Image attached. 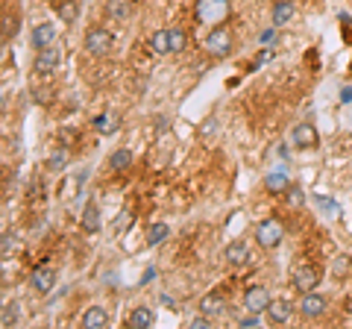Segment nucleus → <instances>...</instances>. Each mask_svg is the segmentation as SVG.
Listing matches in <instances>:
<instances>
[{
	"label": "nucleus",
	"mask_w": 352,
	"mask_h": 329,
	"mask_svg": "<svg viewBox=\"0 0 352 329\" xmlns=\"http://www.w3.org/2000/svg\"><path fill=\"white\" fill-rule=\"evenodd\" d=\"M203 50L208 53L212 59H226V56H232V50H235V36H232V30H229L226 24H217L206 32V39H203Z\"/></svg>",
	"instance_id": "1"
},
{
	"label": "nucleus",
	"mask_w": 352,
	"mask_h": 329,
	"mask_svg": "<svg viewBox=\"0 0 352 329\" xmlns=\"http://www.w3.org/2000/svg\"><path fill=\"white\" fill-rule=\"evenodd\" d=\"M232 12V6H229V0H197L194 6V18L197 24H206V27H217L223 24Z\"/></svg>",
	"instance_id": "2"
},
{
	"label": "nucleus",
	"mask_w": 352,
	"mask_h": 329,
	"mask_svg": "<svg viewBox=\"0 0 352 329\" xmlns=\"http://www.w3.org/2000/svg\"><path fill=\"white\" fill-rule=\"evenodd\" d=\"M282 238H285V226H282L279 217H267V221H261V224L256 226V241H258L261 250L279 247Z\"/></svg>",
	"instance_id": "3"
},
{
	"label": "nucleus",
	"mask_w": 352,
	"mask_h": 329,
	"mask_svg": "<svg viewBox=\"0 0 352 329\" xmlns=\"http://www.w3.org/2000/svg\"><path fill=\"white\" fill-rule=\"evenodd\" d=\"M62 65V47L53 41V45L36 50V59H32V68H36V74H53Z\"/></svg>",
	"instance_id": "4"
},
{
	"label": "nucleus",
	"mask_w": 352,
	"mask_h": 329,
	"mask_svg": "<svg viewBox=\"0 0 352 329\" xmlns=\"http://www.w3.org/2000/svg\"><path fill=\"white\" fill-rule=\"evenodd\" d=\"M85 50L91 53V56H106V53L112 50V32L106 27H91L85 32Z\"/></svg>",
	"instance_id": "5"
},
{
	"label": "nucleus",
	"mask_w": 352,
	"mask_h": 329,
	"mask_svg": "<svg viewBox=\"0 0 352 329\" xmlns=\"http://www.w3.org/2000/svg\"><path fill=\"white\" fill-rule=\"evenodd\" d=\"M270 291L264 288V285H250V288L244 291V306L250 315H264L270 309Z\"/></svg>",
	"instance_id": "6"
},
{
	"label": "nucleus",
	"mask_w": 352,
	"mask_h": 329,
	"mask_svg": "<svg viewBox=\"0 0 352 329\" xmlns=\"http://www.w3.org/2000/svg\"><path fill=\"white\" fill-rule=\"evenodd\" d=\"M317 282H320V270H317L314 265H302V268H296V270H294V277H291L294 291H300V294L314 291V288H317Z\"/></svg>",
	"instance_id": "7"
},
{
	"label": "nucleus",
	"mask_w": 352,
	"mask_h": 329,
	"mask_svg": "<svg viewBox=\"0 0 352 329\" xmlns=\"http://www.w3.org/2000/svg\"><path fill=\"white\" fill-rule=\"evenodd\" d=\"M223 259H226L229 268H244V265H250L252 250H250L247 241H229L226 250H223Z\"/></svg>",
	"instance_id": "8"
},
{
	"label": "nucleus",
	"mask_w": 352,
	"mask_h": 329,
	"mask_svg": "<svg viewBox=\"0 0 352 329\" xmlns=\"http://www.w3.org/2000/svg\"><path fill=\"white\" fill-rule=\"evenodd\" d=\"M323 312H326V297H323V294H317V291L302 294L300 315L305 317V321H317V317H323Z\"/></svg>",
	"instance_id": "9"
},
{
	"label": "nucleus",
	"mask_w": 352,
	"mask_h": 329,
	"mask_svg": "<svg viewBox=\"0 0 352 329\" xmlns=\"http://www.w3.org/2000/svg\"><path fill=\"white\" fill-rule=\"evenodd\" d=\"M317 127L314 124H296L294 127V133H291V145L296 150H308V147H314L317 145Z\"/></svg>",
	"instance_id": "10"
},
{
	"label": "nucleus",
	"mask_w": 352,
	"mask_h": 329,
	"mask_svg": "<svg viewBox=\"0 0 352 329\" xmlns=\"http://www.w3.org/2000/svg\"><path fill=\"white\" fill-rule=\"evenodd\" d=\"M56 270L53 268H36L32 270V277H30V285H32V291H38V294H50L53 291V285H56Z\"/></svg>",
	"instance_id": "11"
},
{
	"label": "nucleus",
	"mask_w": 352,
	"mask_h": 329,
	"mask_svg": "<svg viewBox=\"0 0 352 329\" xmlns=\"http://www.w3.org/2000/svg\"><path fill=\"white\" fill-rule=\"evenodd\" d=\"M296 18V3L294 0H276L273 3V27H285Z\"/></svg>",
	"instance_id": "12"
},
{
	"label": "nucleus",
	"mask_w": 352,
	"mask_h": 329,
	"mask_svg": "<svg viewBox=\"0 0 352 329\" xmlns=\"http://www.w3.org/2000/svg\"><path fill=\"white\" fill-rule=\"evenodd\" d=\"M56 41V27L50 24V21H44V24H36V30H32V47L41 50Z\"/></svg>",
	"instance_id": "13"
},
{
	"label": "nucleus",
	"mask_w": 352,
	"mask_h": 329,
	"mask_svg": "<svg viewBox=\"0 0 352 329\" xmlns=\"http://www.w3.org/2000/svg\"><path fill=\"white\" fill-rule=\"evenodd\" d=\"M132 329H150L156 323V312L150 309V306H138V309L129 312V321H126Z\"/></svg>",
	"instance_id": "14"
},
{
	"label": "nucleus",
	"mask_w": 352,
	"mask_h": 329,
	"mask_svg": "<svg viewBox=\"0 0 352 329\" xmlns=\"http://www.w3.org/2000/svg\"><path fill=\"white\" fill-rule=\"evenodd\" d=\"M291 315H294V303L291 300H273L270 309H267L270 323H288Z\"/></svg>",
	"instance_id": "15"
},
{
	"label": "nucleus",
	"mask_w": 352,
	"mask_h": 329,
	"mask_svg": "<svg viewBox=\"0 0 352 329\" xmlns=\"http://www.w3.org/2000/svg\"><path fill=\"white\" fill-rule=\"evenodd\" d=\"M53 12H56L59 21H65V24H74V21L80 18V3H76V0H53Z\"/></svg>",
	"instance_id": "16"
},
{
	"label": "nucleus",
	"mask_w": 352,
	"mask_h": 329,
	"mask_svg": "<svg viewBox=\"0 0 352 329\" xmlns=\"http://www.w3.org/2000/svg\"><path fill=\"white\" fill-rule=\"evenodd\" d=\"M118 127H120V115H118V112H103V115L94 118V129H97L100 136L118 133Z\"/></svg>",
	"instance_id": "17"
},
{
	"label": "nucleus",
	"mask_w": 352,
	"mask_h": 329,
	"mask_svg": "<svg viewBox=\"0 0 352 329\" xmlns=\"http://www.w3.org/2000/svg\"><path fill=\"white\" fill-rule=\"evenodd\" d=\"M109 323V312L103 309V306H91L85 315H82V326L85 329H103Z\"/></svg>",
	"instance_id": "18"
},
{
	"label": "nucleus",
	"mask_w": 352,
	"mask_h": 329,
	"mask_svg": "<svg viewBox=\"0 0 352 329\" xmlns=\"http://www.w3.org/2000/svg\"><path fill=\"white\" fill-rule=\"evenodd\" d=\"M223 309H226L223 294H206V297L200 300V312H203V315H208V317L223 315Z\"/></svg>",
	"instance_id": "19"
},
{
	"label": "nucleus",
	"mask_w": 352,
	"mask_h": 329,
	"mask_svg": "<svg viewBox=\"0 0 352 329\" xmlns=\"http://www.w3.org/2000/svg\"><path fill=\"white\" fill-rule=\"evenodd\" d=\"M150 50L156 53V56H168L170 53V32L168 30H156L150 36Z\"/></svg>",
	"instance_id": "20"
},
{
	"label": "nucleus",
	"mask_w": 352,
	"mask_h": 329,
	"mask_svg": "<svg viewBox=\"0 0 352 329\" xmlns=\"http://www.w3.org/2000/svg\"><path fill=\"white\" fill-rule=\"evenodd\" d=\"M82 229L85 233H100V209L94 203H88L82 209Z\"/></svg>",
	"instance_id": "21"
},
{
	"label": "nucleus",
	"mask_w": 352,
	"mask_h": 329,
	"mask_svg": "<svg viewBox=\"0 0 352 329\" xmlns=\"http://www.w3.org/2000/svg\"><path fill=\"white\" fill-rule=\"evenodd\" d=\"M129 12H132L129 0H109V3H106V15L112 18V21H126Z\"/></svg>",
	"instance_id": "22"
},
{
	"label": "nucleus",
	"mask_w": 352,
	"mask_h": 329,
	"mask_svg": "<svg viewBox=\"0 0 352 329\" xmlns=\"http://www.w3.org/2000/svg\"><path fill=\"white\" fill-rule=\"evenodd\" d=\"M129 164H132V153L126 147H120V150H115L112 156H109V168H112L115 173L129 171Z\"/></svg>",
	"instance_id": "23"
},
{
	"label": "nucleus",
	"mask_w": 352,
	"mask_h": 329,
	"mask_svg": "<svg viewBox=\"0 0 352 329\" xmlns=\"http://www.w3.org/2000/svg\"><path fill=\"white\" fill-rule=\"evenodd\" d=\"M288 177H285V171H273L267 173V180H264V189H267L270 194H282V191H288Z\"/></svg>",
	"instance_id": "24"
},
{
	"label": "nucleus",
	"mask_w": 352,
	"mask_h": 329,
	"mask_svg": "<svg viewBox=\"0 0 352 329\" xmlns=\"http://www.w3.org/2000/svg\"><path fill=\"white\" fill-rule=\"evenodd\" d=\"M168 32H170V53H182L185 47H188V32H185L182 27H173Z\"/></svg>",
	"instance_id": "25"
},
{
	"label": "nucleus",
	"mask_w": 352,
	"mask_h": 329,
	"mask_svg": "<svg viewBox=\"0 0 352 329\" xmlns=\"http://www.w3.org/2000/svg\"><path fill=\"white\" fill-rule=\"evenodd\" d=\"M352 273V259L349 256H338L335 262H332V277L335 279H346Z\"/></svg>",
	"instance_id": "26"
},
{
	"label": "nucleus",
	"mask_w": 352,
	"mask_h": 329,
	"mask_svg": "<svg viewBox=\"0 0 352 329\" xmlns=\"http://www.w3.org/2000/svg\"><path fill=\"white\" fill-rule=\"evenodd\" d=\"M53 97H56V92H53L50 85H32V100H36L38 106H50Z\"/></svg>",
	"instance_id": "27"
},
{
	"label": "nucleus",
	"mask_w": 352,
	"mask_h": 329,
	"mask_svg": "<svg viewBox=\"0 0 352 329\" xmlns=\"http://www.w3.org/2000/svg\"><path fill=\"white\" fill-rule=\"evenodd\" d=\"M170 235V226L168 224H156V226H150V233H147V244L150 247H156V244H162L164 238Z\"/></svg>",
	"instance_id": "28"
},
{
	"label": "nucleus",
	"mask_w": 352,
	"mask_h": 329,
	"mask_svg": "<svg viewBox=\"0 0 352 329\" xmlns=\"http://www.w3.org/2000/svg\"><path fill=\"white\" fill-rule=\"evenodd\" d=\"M18 27H21V21H18V15L12 12H3V41H9V39H15V32H18Z\"/></svg>",
	"instance_id": "29"
},
{
	"label": "nucleus",
	"mask_w": 352,
	"mask_h": 329,
	"mask_svg": "<svg viewBox=\"0 0 352 329\" xmlns=\"http://www.w3.org/2000/svg\"><path fill=\"white\" fill-rule=\"evenodd\" d=\"M132 224H135V215H132L129 209H124V212H120V215L115 217V224H112V229H115V233H126V229H129Z\"/></svg>",
	"instance_id": "30"
},
{
	"label": "nucleus",
	"mask_w": 352,
	"mask_h": 329,
	"mask_svg": "<svg viewBox=\"0 0 352 329\" xmlns=\"http://www.w3.org/2000/svg\"><path fill=\"white\" fill-rule=\"evenodd\" d=\"M65 164H68V150L50 153V159H47V171H65Z\"/></svg>",
	"instance_id": "31"
},
{
	"label": "nucleus",
	"mask_w": 352,
	"mask_h": 329,
	"mask_svg": "<svg viewBox=\"0 0 352 329\" xmlns=\"http://www.w3.org/2000/svg\"><path fill=\"white\" fill-rule=\"evenodd\" d=\"M15 321H18V306L15 303H6L3 306V315H0V323L9 329V326H15Z\"/></svg>",
	"instance_id": "32"
},
{
	"label": "nucleus",
	"mask_w": 352,
	"mask_h": 329,
	"mask_svg": "<svg viewBox=\"0 0 352 329\" xmlns=\"http://www.w3.org/2000/svg\"><path fill=\"white\" fill-rule=\"evenodd\" d=\"M338 24H340V36H344V45H352V18L344 12V15H338Z\"/></svg>",
	"instance_id": "33"
},
{
	"label": "nucleus",
	"mask_w": 352,
	"mask_h": 329,
	"mask_svg": "<svg viewBox=\"0 0 352 329\" xmlns=\"http://www.w3.org/2000/svg\"><path fill=\"white\" fill-rule=\"evenodd\" d=\"M285 197H288V203H291V206H296V209H300V206L305 203V194H302L300 185H288V191H285Z\"/></svg>",
	"instance_id": "34"
},
{
	"label": "nucleus",
	"mask_w": 352,
	"mask_h": 329,
	"mask_svg": "<svg viewBox=\"0 0 352 329\" xmlns=\"http://www.w3.org/2000/svg\"><path fill=\"white\" fill-rule=\"evenodd\" d=\"M317 206H320L326 215H335L338 212V203L332 200V197H323V194H317Z\"/></svg>",
	"instance_id": "35"
},
{
	"label": "nucleus",
	"mask_w": 352,
	"mask_h": 329,
	"mask_svg": "<svg viewBox=\"0 0 352 329\" xmlns=\"http://www.w3.org/2000/svg\"><path fill=\"white\" fill-rule=\"evenodd\" d=\"M279 27H273V30H264L261 32V45L264 47H273V45H276V39H279V32H276Z\"/></svg>",
	"instance_id": "36"
},
{
	"label": "nucleus",
	"mask_w": 352,
	"mask_h": 329,
	"mask_svg": "<svg viewBox=\"0 0 352 329\" xmlns=\"http://www.w3.org/2000/svg\"><path fill=\"white\" fill-rule=\"evenodd\" d=\"M59 138H62V145L68 147V145H74V138H76V129H62L59 133Z\"/></svg>",
	"instance_id": "37"
},
{
	"label": "nucleus",
	"mask_w": 352,
	"mask_h": 329,
	"mask_svg": "<svg viewBox=\"0 0 352 329\" xmlns=\"http://www.w3.org/2000/svg\"><path fill=\"white\" fill-rule=\"evenodd\" d=\"M194 329H208V315H200V317H194L191 321Z\"/></svg>",
	"instance_id": "38"
},
{
	"label": "nucleus",
	"mask_w": 352,
	"mask_h": 329,
	"mask_svg": "<svg viewBox=\"0 0 352 329\" xmlns=\"http://www.w3.org/2000/svg\"><path fill=\"white\" fill-rule=\"evenodd\" d=\"M241 326H244V329H247V326H250V329H252V326H258V315L244 317V321H241Z\"/></svg>",
	"instance_id": "39"
},
{
	"label": "nucleus",
	"mask_w": 352,
	"mask_h": 329,
	"mask_svg": "<svg viewBox=\"0 0 352 329\" xmlns=\"http://www.w3.org/2000/svg\"><path fill=\"white\" fill-rule=\"evenodd\" d=\"M150 279H156V270H147V273H144V279H141V285H147Z\"/></svg>",
	"instance_id": "40"
},
{
	"label": "nucleus",
	"mask_w": 352,
	"mask_h": 329,
	"mask_svg": "<svg viewBox=\"0 0 352 329\" xmlns=\"http://www.w3.org/2000/svg\"><path fill=\"white\" fill-rule=\"evenodd\" d=\"M340 100L349 103V100H352V89H344V94H340Z\"/></svg>",
	"instance_id": "41"
},
{
	"label": "nucleus",
	"mask_w": 352,
	"mask_h": 329,
	"mask_svg": "<svg viewBox=\"0 0 352 329\" xmlns=\"http://www.w3.org/2000/svg\"><path fill=\"white\" fill-rule=\"evenodd\" d=\"M349 76H352V68H349Z\"/></svg>",
	"instance_id": "42"
}]
</instances>
